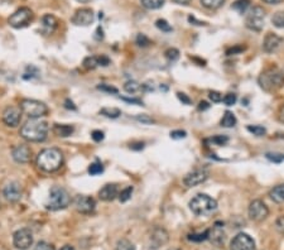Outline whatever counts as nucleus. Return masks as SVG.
I'll return each instance as SVG.
<instances>
[{
    "label": "nucleus",
    "instance_id": "f257e3e1",
    "mask_svg": "<svg viewBox=\"0 0 284 250\" xmlns=\"http://www.w3.org/2000/svg\"><path fill=\"white\" fill-rule=\"evenodd\" d=\"M47 135H48V125L46 121H42L39 119H29L24 123L23 127L20 128V137L32 143L46 141Z\"/></svg>",
    "mask_w": 284,
    "mask_h": 250
},
{
    "label": "nucleus",
    "instance_id": "f03ea898",
    "mask_svg": "<svg viewBox=\"0 0 284 250\" xmlns=\"http://www.w3.org/2000/svg\"><path fill=\"white\" fill-rule=\"evenodd\" d=\"M63 164V154L57 148H46L38 154L37 166L40 171L53 173L58 171Z\"/></svg>",
    "mask_w": 284,
    "mask_h": 250
},
{
    "label": "nucleus",
    "instance_id": "7ed1b4c3",
    "mask_svg": "<svg viewBox=\"0 0 284 250\" xmlns=\"http://www.w3.org/2000/svg\"><path fill=\"white\" fill-rule=\"evenodd\" d=\"M258 81L261 89L265 91H276L284 86V72L278 67H269L261 72Z\"/></svg>",
    "mask_w": 284,
    "mask_h": 250
},
{
    "label": "nucleus",
    "instance_id": "20e7f679",
    "mask_svg": "<svg viewBox=\"0 0 284 250\" xmlns=\"http://www.w3.org/2000/svg\"><path fill=\"white\" fill-rule=\"evenodd\" d=\"M189 209L195 214L196 216H205L209 217L217 210V202L215 199L210 197L209 195L200 193L195 196L191 201H189Z\"/></svg>",
    "mask_w": 284,
    "mask_h": 250
},
{
    "label": "nucleus",
    "instance_id": "39448f33",
    "mask_svg": "<svg viewBox=\"0 0 284 250\" xmlns=\"http://www.w3.org/2000/svg\"><path fill=\"white\" fill-rule=\"evenodd\" d=\"M71 204V197L65 188L60 186H53L49 191L48 199L46 201V209L51 211L65 210Z\"/></svg>",
    "mask_w": 284,
    "mask_h": 250
},
{
    "label": "nucleus",
    "instance_id": "423d86ee",
    "mask_svg": "<svg viewBox=\"0 0 284 250\" xmlns=\"http://www.w3.org/2000/svg\"><path fill=\"white\" fill-rule=\"evenodd\" d=\"M19 109L22 110V114L27 115L29 119H40L42 116H46L48 112L46 104L33 99H24L20 101Z\"/></svg>",
    "mask_w": 284,
    "mask_h": 250
},
{
    "label": "nucleus",
    "instance_id": "0eeeda50",
    "mask_svg": "<svg viewBox=\"0 0 284 250\" xmlns=\"http://www.w3.org/2000/svg\"><path fill=\"white\" fill-rule=\"evenodd\" d=\"M265 22V10L261 6H252L248 10L247 19H245V24L249 29L255 31V32H260L261 29L264 28Z\"/></svg>",
    "mask_w": 284,
    "mask_h": 250
},
{
    "label": "nucleus",
    "instance_id": "6e6552de",
    "mask_svg": "<svg viewBox=\"0 0 284 250\" xmlns=\"http://www.w3.org/2000/svg\"><path fill=\"white\" fill-rule=\"evenodd\" d=\"M33 19V12L29 8H20L15 10L8 19V23L13 28H23L28 26L29 22Z\"/></svg>",
    "mask_w": 284,
    "mask_h": 250
},
{
    "label": "nucleus",
    "instance_id": "1a4fd4ad",
    "mask_svg": "<svg viewBox=\"0 0 284 250\" xmlns=\"http://www.w3.org/2000/svg\"><path fill=\"white\" fill-rule=\"evenodd\" d=\"M248 214H249V217L251 218L252 221L260 222L268 217L269 210H268L267 205L261 200H254L252 202H250Z\"/></svg>",
    "mask_w": 284,
    "mask_h": 250
},
{
    "label": "nucleus",
    "instance_id": "9d476101",
    "mask_svg": "<svg viewBox=\"0 0 284 250\" xmlns=\"http://www.w3.org/2000/svg\"><path fill=\"white\" fill-rule=\"evenodd\" d=\"M13 244L19 250L29 249L33 244V234L29 229H19L13 235Z\"/></svg>",
    "mask_w": 284,
    "mask_h": 250
},
{
    "label": "nucleus",
    "instance_id": "9b49d317",
    "mask_svg": "<svg viewBox=\"0 0 284 250\" xmlns=\"http://www.w3.org/2000/svg\"><path fill=\"white\" fill-rule=\"evenodd\" d=\"M231 250H255V242L251 236L245 233H240L230 243Z\"/></svg>",
    "mask_w": 284,
    "mask_h": 250
},
{
    "label": "nucleus",
    "instance_id": "f8f14e48",
    "mask_svg": "<svg viewBox=\"0 0 284 250\" xmlns=\"http://www.w3.org/2000/svg\"><path fill=\"white\" fill-rule=\"evenodd\" d=\"M73 205H75V209L80 214H83V215H90V214L94 213L95 206H96V202H95V200L92 199V197H90V196L78 195V196H76L75 201H73Z\"/></svg>",
    "mask_w": 284,
    "mask_h": 250
},
{
    "label": "nucleus",
    "instance_id": "ddd939ff",
    "mask_svg": "<svg viewBox=\"0 0 284 250\" xmlns=\"http://www.w3.org/2000/svg\"><path fill=\"white\" fill-rule=\"evenodd\" d=\"M95 20L94 10L90 8H81L76 10L75 15L72 17V23L80 27H87Z\"/></svg>",
    "mask_w": 284,
    "mask_h": 250
},
{
    "label": "nucleus",
    "instance_id": "4468645a",
    "mask_svg": "<svg viewBox=\"0 0 284 250\" xmlns=\"http://www.w3.org/2000/svg\"><path fill=\"white\" fill-rule=\"evenodd\" d=\"M22 118V110L15 107H8L3 111V123L9 128H15L19 125Z\"/></svg>",
    "mask_w": 284,
    "mask_h": 250
},
{
    "label": "nucleus",
    "instance_id": "2eb2a0df",
    "mask_svg": "<svg viewBox=\"0 0 284 250\" xmlns=\"http://www.w3.org/2000/svg\"><path fill=\"white\" fill-rule=\"evenodd\" d=\"M22 195H23V191H22V187L18 182H10L3 188L4 199L6 201L12 202V204L19 201L22 199Z\"/></svg>",
    "mask_w": 284,
    "mask_h": 250
},
{
    "label": "nucleus",
    "instance_id": "dca6fc26",
    "mask_svg": "<svg viewBox=\"0 0 284 250\" xmlns=\"http://www.w3.org/2000/svg\"><path fill=\"white\" fill-rule=\"evenodd\" d=\"M209 179V172L205 170H195L192 172L187 173L183 179V183L187 187H196L198 184L204 183Z\"/></svg>",
    "mask_w": 284,
    "mask_h": 250
},
{
    "label": "nucleus",
    "instance_id": "f3484780",
    "mask_svg": "<svg viewBox=\"0 0 284 250\" xmlns=\"http://www.w3.org/2000/svg\"><path fill=\"white\" fill-rule=\"evenodd\" d=\"M168 239H170V236H168V233L164 229L155 227L152 235H150V248H153L152 250H158L162 245L168 243Z\"/></svg>",
    "mask_w": 284,
    "mask_h": 250
},
{
    "label": "nucleus",
    "instance_id": "a211bd4d",
    "mask_svg": "<svg viewBox=\"0 0 284 250\" xmlns=\"http://www.w3.org/2000/svg\"><path fill=\"white\" fill-rule=\"evenodd\" d=\"M12 157L17 163L24 164L28 163L32 159V149L28 147V145H17V147L13 148L12 150Z\"/></svg>",
    "mask_w": 284,
    "mask_h": 250
},
{
    "label": "nucleus",
    "instance_id": "6ab92c4d",
    "mask_svg": "<svg viewBox=\"0 0 284 250\" xmlns=\"http://www.w3.org/2000/svg\"><path fill=\"white\" fill-rule=\"evenodd\" d=\"M282 43H283V38L279 37L276 33H268L263 42V49L267 53H273L281 47Z\"/></svg>",
    "mask_w": 284,
    "mask_h": 250
},
{
    "label": "nucleus",
    "instance_id": "aec40b11",
    "mask_svg": "<svg viewBox=\"0 0 284 250\" xmlns=\"http://www.w3.org/2000/svg\"><path fill=\"white\" fill-rule=\"evenodd\" d=\"M119 192H118V186L114 183H107L99 191V199L101 201L105 202H110L112 200H115L118 197Z\"/></svg>",
    "mask_w": 284,
    "mask_h": 250
},
{
    "label": "nucleus",
    "instance_id": "412c9836",
    "mask_svg": "<svg viewBox=\"0 0 284 250\" xmlns=\"http://www.w3.org/2000/svg\"><path fill=\"white\" fill-rule=\"evenodd\" d=\"M209 240L215 245H224L226 240V234L218 225H216L213 229L209 230Z\"/></svg>",
    "mask_w": 284,
    "mask_h": 250
},
{
    "label": "nucleus",
    "instance_id": "4be33fe9",
    "mask_svg": "<svg viewBox=\"0 0 284 250\" xmlns=\"http://www.w3.org/2000/svg\"><path fill=\"white\" fill-rule=\"evenodd\" d=\"M57 27V19L53 15L47 14L42 18V32L44 35H52Z\"/></svg>",
    "mask_w": 284,
    "mask_h": 250
},
{
    "label": "nucleus",
    "instance_id": "5701e85b",
    "mask_svg": "<svg viewBox=\"0 0 284 250\" xmlns=\"http://www.w3.org/2000/svg\"><path fill=\"white\" fill-rule=\"evenodd\" d=\"M73 132H75V128H73V125H70V124H55V127H53V133L60 138L71 137Z\"/></svg>",
    "mask_w": 284,
    "mask_h": 250
},
{
    "label": "nucleus",
    "instance_id": "b1692460",
    "mask_svg": "<svg viewBox=\"0 0 284 250\" xmlns=\"http://www.w3.org/2000/svg\"><path fill=\"white\" fill-rule=\"evenodd\" d=\"M270 199L277 204H283L284 202V184H278L269 192Z\"/></svg>",
    "mask_w": 284,
    "mask_h": 250
},
{
    "label": "nucleus",
    "instance_id": "393cba45",
    "mask_svg": "<svg viewBox=\"0 0 284 250\" xmlns=\"http://www.w3.org/2000/svg\"><path fill=\"white\" fill-rule=\"evenodd\" d=\"M236 123H238V120H236L235 115H234L231 111H225L224 116H222V119H221L220 121L221 127L224 128H233L235 127Z\"/></svg>",
    "mask_w": 284,
    "mask_h": 250
},
{
    "label": "nucleus",
    "instance_id": "a878e982",
    "mask_svg": "<svg viewBox=\"0 0 284 250\" xmlns=\"http://www.w3.org/2000/svg\"><path fill=\"white\" fill-rule=\"evenodd\" d=\"M250 4H251L250 0H236L235 3L231 5V8L236 10L239 14H245L250 9Z\"/></svg>",
    "mask_w": 284,
    "mask_h": 250
},
{
    "label": "nucleus",
    "instance_id": "bb28decb",
    "mask_svg": "<svg viewBox=\"0 0 284 250\" xmlns=\"http://www.w3.org/2000/svg\"><path fill=\"white\" fill-rule=\"evenodd\" d=\"M164 1L166 0H141L142 5L145 9H149V10H155V9L162 8Z\"/></svg>",
    "mask_w": 284,
    "mask_h": 250
},
{
    "label": "nucleus",
    "instance_id": "cd10ccee",
    "mask_svg": "<svg viewBox=\"0 0 284 250\" xmlns=\"http://www.w3.org/2000/svg\"><path fill=\"white\" fill-rule=\"evenodd\" d=\"M100 114L109 119H116L121 115V111L116 107H104L100 110Z\"/></svg>",
    "mask_w": 284,
    "mask_h": 250
},
{
    "label": "nucleus",
    "instance_id": "c85d7f7f",
    "mask_svg": "<svg viewBox=\"0 0 284 250\" xmlns=\"http://www.w3.org/2000/svg\"><path fill=\"white\" fill-rule=\"evenodd\" d=\"M224 3L225 0H201L202 6L210 9V10H216V9L221 8Z\"/></svg>",
    "mask_w": 284,
    "mask_h": 250
},
{
    "label": "nucleus",
    "instance_id": "c756f323",
    "mask_svg": "<svg viewBox=\"0 0 284 250\" xmlns=\"http://www.w3.org/2000/svg\"><path fill=\"white\" fill-rule=\"evenodd\" d=\"M124 90H125L128 94H137V92H139L142 90V85L139 82H137V81H128V82H125V85H124Z\"/></svg>",
    "mask_w": 284,
    "mask_h": 250
},
{
    "label": "nucleus",
    "instance_id": "7c9ffc66",
    "mask_svg": "<svg viewBox=\"0 0 284 250\" xmlns=\"http://www.w3.org/2000/svg\"><path fill=\"white\" fill-rule=\"evenodd\" d=\"M98 66H100L99 65V56H91V57L85 58V61H83V67L86 70H94Z\"/></svg>",
    "mask_w": 284,
    "mask_h": 250
},
{
    "label": "nucleus",
    "instance_id": "2f4dec72",
    "mask_svg": "<svg viewBox=\"0 0 284 250\" xmlns=\"http://www.w3.org/2000/svg\"><path fill=\"white\" fill-rule=\"evenodd\" d=\"M209 239V230L204 231V233H195V234H189L188 235V240L189 242H195V243H201L205 242Z\"/></svg>",
    "mask_w": 284,
    "mask_h": 250
},
{
    "label": "nucleus",
    "instance_id": "473e14b6",
    "mask_svg": "<svg viewBox=\"0 0 284 250\" xmlns=\"http://www.w3.org/2000/svg\"><path fill=\"white\" fill-rule=\"evenodd\" d=\"M103 172H104V166H103V163H101V162L96 161V162H94V163L90 164L89 173L91 176H99V175H101Z\"/></svg>",
    "mask_w": 284,
    "mask_h": 250
},
{
    "label": "nucleus",
    "instance_id": "72a5a7b5",
    "mask_svg": "<svg viewBox=\"0 0 284 250\" xmlns=\"http://www.w3.org/2000/svg\"><path fill=\"white\" fill-rule=\"evenodd\" d=\"M132 195H133V187L132 186L125 187V188H124V190H121V192L118 195L119 201L120 202L129 201V200L132 199Z\"/></svg>",
    "mask_w": 284,
    "mask_h": 250
},
{
    "label": "nucleus",
    "instance_id": "f704fd0d",
    "mask_svg": "<svg viewBox=\"0 0 284 250\" xmlns=\"http://www.w3.org/2000/svg\"><path fill=\"white\" fill-rule=\"evenodd\" d=\"M116 250H135V245L128 239H120L116 244Z\"/></svg>",
    "mask_w": 284,
    "mask_h": 250
},
{
    "label": "nucleus",
    "instance_id": "c9c22d12",
    "mask_svg": "<svg viewBox=\"0 0 284 250\" xmlns=\"http://www.w3.org/2000/svg\"><path fill=\"white\" fill-rule=\"evenodd\" d=\"M272 23L277 27V28H284V12H277L273 15Z\"/></svg>",
    "mask_w": 284,
    "mask_h": 250
},
{
    "label": "nucleus",
    "instance_id": "e433bc0d",
    "mask_svg": "<svg viewBox=\"0 0 284 250\" xmlns=\"http://www.w3.org/2000/svg\"><path fill=\"white\" fill-rule=\"evenodd\" d=\"M247 129L248 132L252 133V134L256 135V137H263V135H265V133H267L265 128L261 127V125H248Z\"/></svg>",
    "mask_w": 284,
    "mask_h": 250
},
{
    "label": "nucleus",
    "instance_id": "4c0bfd02",
    "mask_svg": "<svg viewBox=\"0 0 284 250\" xmlns=\"http://www.w3.org/2000/svg\"><path fill=\"white\" fill-rule=\"evenodd\" d=\"M164 55H166V58L168 60V62H176V61L179 58V52L176 48H168L164 52Z\"/></svg>",
    "mask_w": 284,
    "mask_h": 250
},
{
    "label": "nucleus",
    "instance_id": "58836bf2",
    "mask_svg": "<svg viewBox=\"0 0 284 250\" xmlns=\"http://www.w3.org/2000/svg\"><path fill=\"white\" fill-rule=\"evenodd\" d=\"M155 26H157L158 29H161L162 32L170 33L173 31V28L170 26V23H168V22H167V20H164V19H158L157 22H155Z\"/></svg>",
    "mask_w": 284,
    "mask_h": 250
},
{
    "label": "nucleus",
    "instance_id": "ea45409f",
    "mask_svg": "<svg viewBox=\"0 0 284 250\" xmlns=\"http://www.w3.org/2000/svg\"><path fill=\"white\" fill-rule=\"evenodd\" d=\"M210 141H211V143L216 144V145H225L229 142V138H227L226 135H216V137L211 138Z\"/></svg>",
    "mask_w": 284,
    "mask_h": 250
},
{
    "label": "nucleus",
    "instance_id": "a19ab883",
    "mask_svg": "<svg viewBox=\"0 0 284 250\" xmlns=\"http://www.w3.org/2000/svg\"><path fill=\"white\" fill-rule=\"evenodd\" d=\"M236 100H238V98H236L235 94H226V95L222 98V101H224V104L226 105V107H233L234 104L236 103Z\"/></svg>",
    "mask_w": 284,
    "mask_h": 250
},
{
    "label": "nucleus",
    "instance_id": "79ce46f5",
    "mask_svg": "<svg viewBox=\"0 0 284 250\" xmlns=\"http://www.w3.org/2000/svg\"><path fill=\"white\" fill-rule=\"evenodd\" d=\"M98 89L100 90V91L107 92V94H118V89L111 86V85H107V83H101V85L98 86Z\"/></svg>",
    "mask_w": 284,
    "mask_h": 250
},
{
    "label": "nucleus",
    "instance_id": "37998d69",
    "mask_svg": "<svg viewBox=\"0 0 284 250\" xmlns=\"http://www.w3.org/2000/svg\"><path fill=\"white\" fill-rule=\"evenodd\" d=\"M137 44H138L139 47H146L150 44V40L146 36L138 35V37H137Z\"/></svg>",
    "mask_w": 284,
    "mask_h": 250
},
{
    "label": "nucleus",
    "instance_id": "c03bdc74",
    "mask_svg": "<svg viewBox=\"0 0 284 250\" xmlns=\"http://www.w3.org/2000/svg\"><path fill=\"white\" fill-rule=\"evenodd\" d=\"M35 250H55V247L46 242H39L35 247Z\"/></svg>",
    "mask_w": 284,
    "mask_h": 250
},
{
    "label": "nucleus",
    "instance_id": "a18cd8bd",
    "mask_svg": "<svg viewBox=\"0 0 284 250\" xmlns=\"http://www.w3.org/2000/svg\"><path fill=\"white\" fill-rule=\"evenodd\" d=\"M209 98L213 103H220V101H222V95H221L218 91H210Z\"/></svg>",
    "mask_w": 284,
    "mask_h": 250
},
{
    "label": "nucleus",
    "instance_id": "49530a36",
    "mask_svg": "<svg viewBox=\"0 0 284 250\" xmlns=\"http://www.w3.org/2000/svg\"><path fill=\"white\" fill-rule=\"evenodd\" d=\"M187 137V133L184 130H173L171 132V138L172 139H183Z\"/></svg>",
    "mask_w": 284,
    "mask_h": 250
},
{
    "label": "nucleus",
    "instance_id": "de8ad7c7",
    "mask_svg": "<svg viewBox=\"0 0 284 250\" xmlns=\"http://www.w3.org/2000/svg\"><path fill=\"white\" fill-rule=\"evenodd\" d=\"M276 229L281 234H284V216H279L276 220Z\"/></svg>",
    "mask_w": 284,
    "mask_h": 250
},
{
    "label": "nucleus",
    "instance_id": "09e8293b",
    "mask_svg": "<svg viewBox=\"0 0 284 250\" xmlns=\"http://www.w3.org/2000/svg\"><path fill=\"white\" fill-rule=\"evenodd\" d=\"M245 49V47H241V46H235L233 47V48H229L226 51V55L227 56H233V55H238V53H240V52H243Z\"/></svg>",
    "mask_w": 284,
    "mask_h": 250
},
{
    "label": "nucleus",
    "instance_id": "8fccbe9b",
    "mask_svg": "<svg viewBox=\"0 0 284 250\" xmlns=\"http://www.w3.org/2000/svg\"><path fill=\"white\" fill-rule=\"evenodd\" d=\"M137 120L138 121H141V123H143V124H152V123H154V119H152L150 116H148V115H145V114H143V115H137Z\"/></svg>",
    "mask_w": 284,
    "mask_h": 250
},
{
    "label": "nucleus",
    "instance_id": "3c124183",
    "mask_svg": "<svg viewBox=\"0 0 284 250\" xmlns=\"http://www.w3.org/2000/svg\"><path fill=\"white\" fill-rule=\"evenodd\" d=\"M91 138L94 139L95 142H101L104 139V133L101 130H94L91 133Z\"/></svg>",
    "mask_w": 284,
    "mask_h": 250
},
{
    "label": "nucleus",
    "instance_id": "603ef678",
    "mask_svg": "<svg viewBox=\"0 0 284 250\" xmlns=\"http://www.w3.org/2000/svg\"><path fill=\"white\" fill-rule=\"evenodd\" d=\"M177 96H178V99H179V100H181L183 104H186V105L191 104V99H189L186 94H183V92H177Z\"/></svg>",
    "mask_w": 284,
    "mask_h": 250
},
{
    "label": "nucleus",
    "instance_id": "864d4df0",
    "mask_svg": "<svg viewBox=\"0 0 284 250\" xmlns=\"http://www.w3.org/2000/svg\"><path fill=\"white\" fill-rule=\"evenodd\" d=\"M267 158L273 162H281L283 161V155H277V154H267Z\"/></svg>",
    "mask_w": 284,
    "mask_h": 250
},
{
    "label": "nucleus",
    "instance_id": "5fc2aeb1",
    "mask_svg": "<svg viewBox=\"0 0 284 250\" xmlns=\"http://www.w3.org/2000/svg\"><path fill=\"white\" fill-rule=\"evenodd\" d=\"M210 107H211V105H210L207 101H201V103L198 104V110H200V111H205V110H209Z\"/></svg>",
    "mask_w": 284,
    "mask_h": 250
},
{
    "label": "nucleus",
    "instance_id": "6e6d98bb",
    "mask_svg": "<svg viewBox=\"0 0 284 250\" xmlns=\"http://www.w3.org/2000/svg\"><path fill=\"white\" fill-rule=\"evenodd\" d=\"M144 148V143L139 142V143H133L130 144V149L133 150H142Z\"/></svg>",
    "mask_w": 284,
    "mask_h": 250
},
{
    "label": "nucleus",
    "instance_id": "4d7b16f0",
    "mask_svg": "<svg viewBox=\"0 0 284 250\" xmlns=\"http://www.w3.org/2000/svg\"><path fill=\"white\" fill-rule=\"evenodd\" d=\"M121 100L126 101V103H130V104H137V105H143V103H142L139 99H126V98H120Z\"/></svg>",
    "mask_w": 284,
    "mask_h": 250
},
{
    "label": "nucleus",
    "instance_id": "13d9d810",
    "mask_svg": "<svg viewBox=\"0 0 284 250\" xmlns=\"http://www.w3.org/2000/svg\"><path fill=\"white\" fill-rule=\"evenodd\" d=\"M264 3H267V4H270V5H276V4H279V3H282L283 0H263Z\"/></svg>",
    "mask_w": 284,
    "mask_h": 250
},
{
    "label": "nucleus",
    "instance_id": "bf43d9fd",
    "mask_svg": "<svg viewBox=\"0 0 284 250\" xmlns=\"http://www.w3.org/2000/svg\"><path fill=\"white\" fill-rule=\"evenodd\" d=\"M188 20L191 22V23H192V22H195L196 26H206V23H204V22H197V20H196L193 17H189Z\"/></svg>",
    "mask_w": 284,
    "mask_h": 250
},
{
    "label": "nucleus",
    "instance_id": "052dcab7",
    "mask_svg": "<svg viewBox=\"0 0 284 250\" xmlns=\"http://www.w3.org/2000/svg\"><path fill=\"white\" fill-rule=\"evenodd\" d=\"M173 1H176V3L178 4H182V5H186V4H188L191 0H173Z\"/></svg>",
    "mask_w": 284,
    "mask_h": 250
},
{
    "label": "nucleus",
    "instance_id": "680f3d73",
    "mask_svg": "<svg viewBox=\"0 0 284 250\" xmlns=\"http://www.w3.org/2000/svg\"><path fill=\"white\" fill-rule=\"evenodd\" d=\"M60 250H75V249H73V248H72V247H70V245H65V247L61 248Z\"/></svg>",
    "mask_w": 284,
    "mask_h": 250
},
{
    "label": "nucleus",
    "instance_id": "e2e57ef3",
    "mask_svg": "<svg viewBox=\"0 0 284 250\" xmlns=\"http://www.w3.org/2000/svg\"><path fill=\"white\" fill-rule=\"evenodd\" d=\"M281 120L284 123V107L282 109V111H281Z\"/></svg>",
    "mask_w": 284,
    "mask_h": 250
},
{
    "label": "nucleus",
    "instance_id": "0e129e2a",
    "mask_svg": "<svg viewBox=\"0 0 284 250\" xmlns=\"http://www.w3.org/2000/svg\"><path fill=\"white\" fill-rule=\"evenodd\" d=\"M168 250H179V249H176V248H173V249H168Z\"/></svg>",
    "mask_w": 284,
    "mask_h": 250
},
{
    "label": "nucleus",
    "instance_id": "69168bd1",
    "mask_svg": "<svg viewBox=\"0 0 284 250\" xmlns=\"http://www.w3.org/2000/svg\"><path fill=\"white\" fill-rule=\"evenodd\" d=\"M0 206H1V204H0Z\"/></svg>",
    "mask_w": 284,
    "mask_h": 250
}]
</instances>
